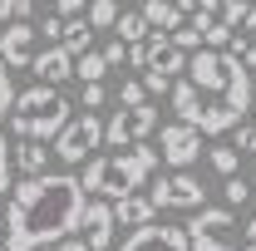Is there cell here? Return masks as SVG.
<instances>
[{"label":"cell","mask_w":256,"mask_h":251,"mask_svg":"<svg viewBox=\"0 0 256 251\" xmlns=\"http://www.w3.org/2000/svg\"><path fill=\"white\" fill-rule=\"evenodd\" d=\"M84 188L74 172H40L20 178L5 197V251H40L79 232L84 217Z\"/></svg>","instance_id":"cell-1"},{"label":"cell","mask_w":256,"mask_h":251,"mask_svg":"<svg viewBox=\"0 0 256 251\" xmlns=\"http://www.w3.org/2000/svg\"><path fill=\"white\" fill-rule=\"evenodd\" d=\"M158 148H148V143H138V148H124V153H94L84 162V178H79V188L84 197L94 192L98 202H118L128 192H143V182L158 172Z\"/></svg>","instance_id":"cell-2"},{"label":"cell","mask_w":256,"mask_h":251,"mask_svg":"<svg viewBox=\"0 0 256 251\" xmlns=\"http://www.w3.org/2000/svg\"><path fill=\"white\" fill-rule=\"evenodd\" d=\"M69 118H74V108H69L64 89L34 84V89H25V94H15L10 114H5V128H10L20 143H54Z\"/></svg>","instance_id":"cell-3"},{"label":"cell","mask_w":256,"mask_h":251,"mask_svg":"<svg viewBox=\"0 0 256 251\" xmlns=\"http://www.w3.org/2000/svg\"><path fill=\"white\" fill-rule=\"evenodd\" d=\"M188 232V251H242L236 246V217L226 207H197Z\"/></svg>","instance_id":"cell-4"},{"label":"cell","mask_w":256,"mask_h":251,"mask_svg":"<svg viewBox=\"0 0 256 251\" xmlns=\"http://www.w3.org/2000/svg\"><path fill=\"white\" fill-rule=\"evenodd\" d=\"M98 148H104V118H98V114H74V118L60 128V138H54V158L69 162V168L89 162Z\"/></svg>","instance_id":"cell-5"},{"label":"cell","mask_w":256,"mask_h":251,"mask_svg":"<svg viewBox=\"0 0 256 251\" xmlns=\"http://www.w3.org/2000/svg\"><path fill=\"white\" fill-rule=\"evenodd\" d=\"M158 133V108L153 104H138V108H118L108 124H104V148L108 153H124V148H138L143 138Z\"/></svg>","instance_id":"cell-6"},{"label":"cell","mask_w":256,"mask_h":251,"mask_svg":"<svg viewBox=\"0 0 256 251\" xmlns=\"http://www.w3.org/2000/svg\"><path fill=\"white\" fill-rule=\"evenodd\" d=\"M148 202H153L158 212H197V207H207V192H202V182H197L192 172H172V178L153 172Z\"/></svg>","instance_id":"cell-7"},{"label":"cell","mask_w":256,"mask_h":251,"mask_svg":"<svg viewBox=\"0 0 256 251\" xmlns=\"http://www.w3.org/2000/svg\"><path fill=\"white\" fill-rule=\"evenodd\" d=\"M197 158H202V133H197V128H188V124H162V148H158V162L178 168V172H188Z\"/></svg>","instance_id":"cell-8"},{"label":"cell","mask_w":256,"mask_h":251,"mask_svg":"<svg viewBox=\"0 0 256 251\" xmlns=\"http://www.w3.org/2000/svg\"><path fill=\"white\" fill-rule=\"evenodd\" d=\"M118 251H188V232L168 222H148V226H133Z\"/></svg>","instance_id":"cell-9"},{"label":"cell","mask_w":256,"mask_h":251,"mask_svg":"<svg viewBox=\"0 0 256 251\" xmlns=\"http://www.w3.org/2000/svg\"><path fill=\"white\" fill-rule=\"evenodd\" d=\"M188 84L197 89V94H222L226 89V54H217V50H197V54H188Z\"/></svg>","instance_id":"cell-10"},{"label":"cell","mask_w":256,"mask_h":251,"mask_svg":"<svg viewBox=\"0 0 256 251\" xmlns=\"http://www.w3.org/2000/svg\"><path fill=\"white\" fill-rule=\"evenodd\" d=\"M79 232H84V236H79L84 251H108L114 246V232H118V226H114V207L98 202V197H89V202H84V217H79Z\"/></svg>","instance_id":"cell-11"},{"label":"cell","mask_w":256,"mask_h":251,"mask_svg":"<svg viewBox=\"0 0 256 251\" xmlns=\"http://www.w3.org/2000/svg\"><path fill=\"white\" fill-rule=\"evenodd\" d=\"M34 44H40V40H34L30 20H10L5 34H0V64H5V69H30Z\"/></svg>","instance_id":"cell-12"},{"label":"cell","mask_w":256,"mask_h":251,"mask_svg":"<svg viewBox=\"0 0 256 251\" xmlns=\"http://www.w3.org/2000/svg\"><path fill=\"white\" fill-rule=\"evenodd\" d=\"M143 50H148L143 74H153V79H168V84H172V74H182V69H188V54H178V50L168 44V34H153V30H148Z\"/></svg>","instance_id":"cell-13"},{"label":"cell","mask_w":256,"mask_h":251,"mask_svg":"<svg viewBox=\"0 0 256 251\" xmlns=\"http://www.w3.org/2000/svg\"><path fill=\"white\" fill-rule=\"evenodd\" d=\"M30 74H40V84H44V89H60L64 79L74 74V60L64 54L60 44H44V50H34V60H30Z\"/></svg>","instance_id":"cell-14"},{"label":"cell","mask_w":256,"mask_h":251,"mask_svg":"<svg viewBox=\"0 0 256 251\" xmlns=\"http://www.w3.org/2000/svg\"><path fill=\"white\" fill-rule=\"evenodd\" d=\"M108 207H114V226H148L158 217V207L148 202V192H128V197L108 202Z\"/></svg>","instance_id":"cell-15"},{"label":"cell","mask_w":256,"mask_h":251,"mask_svg":"<svg viewBox=\"0 0 256 251\" xmlns=\"http://www.w3.org/2000/svg\"><path fill=\"white\" fill-rule=\"evenodd\" d=\"M44 143H15L10 148V172H20V178H40V172H50L44 168Z\"/></svg>","instance_id":"cell-16"},{"label":"cell","mask_w":256,"mask_h":251,"mask_svg":"<svg viewBox=\"0 0 256 251\" xmlns=\"http://www.w3.org/2000/svg\"><path fill=\"white\" fill-rule=\"evenodd\" d=\"M89 44H94V30H89V20H84V15H74V20H64L60 50L69 54V60H79V54H89Z\"/></svg>","instance_id":"cell-17"},{"label":"cell","mask_w":256,"mask_h":251,"mask_svg":"<svg viewBox=\"0 0 256 251\" xmlns=\"http://www.w3.org/2000/svg\"><path fill=\"white\" fill-rule=\"evenodd\" d=\"M168 94H172V114H178V124H188V128H192V124H197V114H202V98H197V89L182 79V84H172Z\"/></svg>","instance_id":"cell-18"},{"label":"cell","mask_w":256,"mask_h":251,"mask_svg":"<svg viewBox=\"0 0 256 251\" xmlns=\"http://www.w3.org/2000/svg\"><path fill=\"white\" fill-rule=\"evenodd\" d=\"M114 34H118V44H143V40H148V25H143V15H138V10H118Z\"/></svg>","instance_id":"cell-19"},{"label":"cell","mask_w":256,"mask_h":251,"mask_svg":"<svg viewBox=\"0 0 256 251\" xmlns=\"http://www.w3.org/2000/svg\"><path fill=\"white\" fill-rule=\"evenodd\" d=\"M84 20H89V30H114L118 0H89V5H84Z\"/></svg>","instance_id":"cell-20"},{"label":"cell","mask_w":256,"mask_h":251,"mask_svg":"<svg viewBox=\"0 0 256 251\" xmlns=\"http://www.w3.org/2000/svg\"><path fill=\"white\" fill-rule=\"evenodd\" d=\"M74 74H79L84 84H104L108 64H104V54H98V50H89V54H79V60H74Z\"/></svg>","instance_id":"cell-21"},{"label":"cell","mask_w":256,"mask_h":251,"mask_svg":"<svg viewBox=\"0 0 256 251\" xmlns=\"http://www.w3.org/2000/svg\"><path fill=\"white\" fill-rule=\"evenodd\" d=\"M207 162H212L222 178H236V168H242V158L232 153V143H217V148H207Z\"/></svg>","instance_id":"cell-22"},{"label":"cell","mask_w":256,"mask_h":251,"mask_svg":"<svg viewBox=\"0 0 256 251\" xmlns=\"http://www.w3.org/2000/svg\"><path fill=\"white\" fill-rule=\"evenodd\" d=\"M222 197H226V212H236V207H246V202H252V182H246V178L236 172V178H226Z\"/></svg>","instance_id":"cell-23"},{"label":"cell","mask_w":256,"mask_h":251,"mask_svg":"<svg viewBox=\"0 0 256 251\" xmlns=\"http://www.w3.org/2000/svg\"><path fill=\"white\" fill-rule=\"evenodd\" d=\"M34 15V0H0V25L10 20H30Z\"/></svg>","instance_id":"cell-24"},{"label":"cell","mask_w":256,"mask_h":251,"mask_svg":"<svg viewBox=\"0 0 256 251\" xmlns=\"http://www.w3.org/2000/svg\"><path fill=\"white\" fill-rule=\"evenodd\" d=\"M15 188V172H10V143H5V128H0V202H5V192Z\"/></svg>","instance_id":"cell-25"},{"label":"cell","mask_w":256,"mask_h":251,"mask_svg":"<svg viewBox=\"0 0 256 251\" xmlns=\"http://www.w3.org/2000/svg\"><path fill=\"white\" fill-rule=\"evenodd\" d=\"M138 104H148L143 84H138V79H124V89H118V108H138Z\"/></svg>","instance_id":"cell-26"},{"label":"cell","mask_w":256,"mask_h":251,"mask_svg":"<svg viewBox=\"0 0 256 251\" xmlns=\"http://www.w3.org/2000/svg\"><path fill=\"white\" fill-rule=\"evenodd\" d=\"M232 153H256V124H236V143H232Z\"/></svg>","instance_id":"cell-27"},{"label":"cell","mask_w":256,"mask_h":251,"mask_svg":"<svg viewBox=\"0 0 256 251\" xmlns=\"http://www.w3.org/2000/svg\"><path fill=\"white\" fill-rule=\"evenodd\" d=\"M60 34H64V20H60V15H44V25L34 30V40H44V44H60Z\"/></svg>","instance_id":"cell-28"},{"label":"cell","mask_w":256,"mask_h":251,"mask_svg":"<svg viewBox=\"0 0 256 251\" xmlns=\"http://www.w3.org/2000/svg\"><path fill=\"white\" fill-rule=\"evenodd\" d=\"M104 104H108V89H104V84H84V114H94Z\"/></svg>","instance_id":"cell-29"},{"label":"cell","mask_w":256,"mask_h":251,"mask_svg":"<svg viewBox=\"0 0 256 251\" xmlns=\"http://www.w3.org/2000/svg\"><path fill=\"white\" fill-rule=\"evenodd\" d=\"M10 104H15V84H10V74H5V64H0V118L10 114Z\"/></svg>","instance_id":"cell-30"},{"label":"cell","mask_w":256,"mask_h":251,"mask_svg":"<svg viewBox=\"0 0 256 251\" xmlns=\"http://www.w3.org/2000/svg\"><path fill=\"white\" fill-rule=\"evenodd\" d=\"M84 5L89 0H54V15L60 20H74V15H84Z\"/></svg>","instance_id":"cell-31"},{"label":"cell","mask_w":256,"mask_h":251,"mask_svg":"<svg viewBox=\"0 0 256 251\" xmlns=\"http://www.w3.org/2000/svg\"><path fill=\"white\" fill-rule=\"evenodd\" d=\"M98 54H104V64L114 69V64H124V60H128V44H118V40H114V44H108V50H98Z\"/></svg>","instance_id":"cell-32"},{"label":"cell","mask_w":256,"mask_h":251,"mask_svg":"<svg viewBox=\"0 0 256 251\" xmlns=\"http://www.w3.org/2000/svg\"><path fill=\"white\" fill-rule=\"evenodd\" d=\"M162 5H168V10H178L182 20H192V10H197V0H162Z\"/></svg>","instance_id":"cell-33"},{"label":"cell","mask_w":256,"mask_h":251,"mask_svg":"<svg viewBox=\"0 0 256 251\" xmlns=\"http://www.w3.org/2000/svg\"><path fill=\"white\" fill-rule=\"evenodd\" d=\"M40 251H84V242H79V236H64V242H54V246H40Z\"/></svg>","instance_id":"cell-34"},{"label":"cell","mask_w":256,"mask_h":251,"mask_svg":"<svg viewBox=\"0 0 256 251\" xmlns=\"http://www.w3.org/2000/svg\"><path fill=\"white\" fill-rule=\"evenodd\" d=\"M128 64L143 69V64H148V50H143V44H128Z\"/></svg>","instance_id":"cell-35"},{"label":"cell","mask_w":256,"mask_h":251,"mask_svg":"<svg viewBox=\"0 0 256 251\" xmlns=\"http://www.w3.org/2000/svg\"><path fill=\"white\" fill-rule=\"evenodd\" d=\"M242 236H246V246H256V217H246V226H242Z\"/></svg>","instance_id":"cell-36"},{"label":"cell","mask_w":256,"mask_h":251,"mask_svg":"<svg viewBox=\"0 0 256 251\" xmlns=\"http://www.w3.org/2000/svg\"><path fill=\"white\" fill-rule=\"evenodd\" d=\"M246 44H256V30H252V40H246Z\"/></svg>","instance_id":"cell-37"},{"label":"cell","mask_w":256,"mask_h":251,"mask_svg":"<svg viewBox=\"0 0 256 251\" xmlns=\"http://www.w3.org/2000/svg\"><path fill=\"white\" fill-rule=\"evenodd\" d=\"M252 89H256V74H252Z\"/></svg>","instance_id":"cell-38"},{"label":"cell","mask_w":256,"mask_h":251,"mask_svg":"<svg viewBox=\"0 0 256 251\" xmlns=\"http://www.w3.org/2000/svg\"><path fill=\"white\" fill-rule=\"evenodd\" d=\"M242 251H256V246H242Z\"/></svg>","instance_id":"cell-39"},{"label":"cell","mask_w":256,"mask_h":251,"mask_svg":"<svg viewBox=\"0 0 256 251\" xmlns=\"http://www.w3.org/2000/svg\"><path fill=\"white\" fill-rule=\"evenodd\" d=\"M124 5H133V0H124Z\"/></svg>","instance_id":"cell-40"},{"label":"cell","mask_w":256,"mask_h":251,"mask_svg":"<svg viewBox=\"0 0 256 251\" xmlns=\"http://www.w3.org/2000/svg\"><path fill=\"white\" fill-rule=\"evenodd\" d=\"M0 251H5V246H0Z\"/></svg>","instance_id":"cell-41"}]
</instances>
